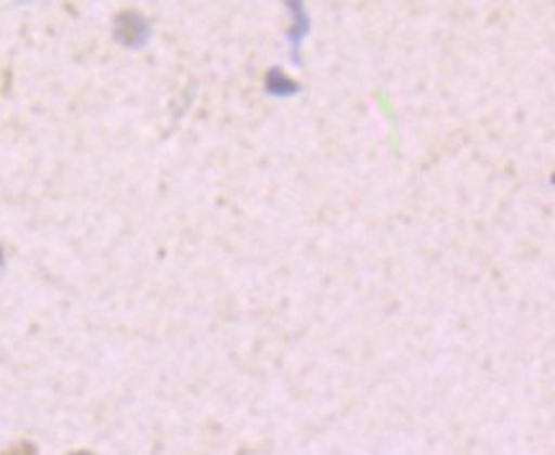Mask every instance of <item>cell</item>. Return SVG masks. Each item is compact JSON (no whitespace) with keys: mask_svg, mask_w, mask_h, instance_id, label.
I'll return each instance as SVG.
<instances>
[{"mask_svg":"<svg viewBox=\"0 0 555 455\" xmlns=\"http://www.w3.org/2000/svg\"><path fill=\"white\" fill-rule=\"evenodd\" d=\"M69 455H95V453H88V451H75V453H69Z\"/></svg>","mask_w":555,"mask_h":455,"instance_id":"obj_2","label":"cell"},{"mask_svg":"<svg viewBox=\"0 0 555 455\" xmlns=\"http://www.w3.org/2000/svg\"><path fill=\"white\" fill-rule=\"evenodd\" d=\"M0 455H39L37 445L34 443H26V440H21V443H13L5 447V451H0Z\"/></svg>","mask_w":555,"mask_h":455,"instance_id":"obj_1","label":"cell"}]
</instances>
